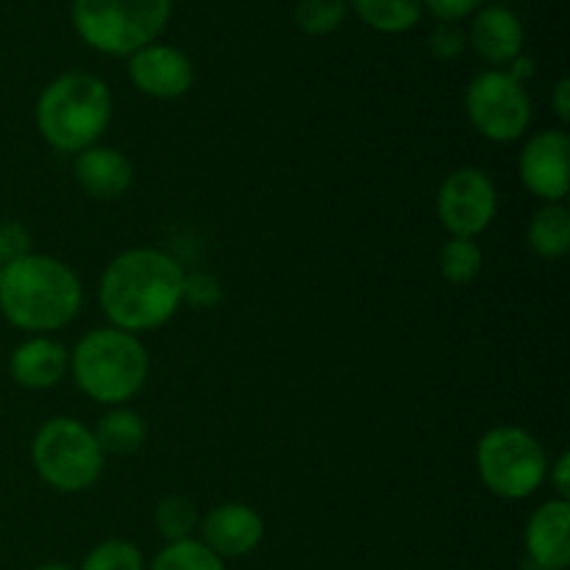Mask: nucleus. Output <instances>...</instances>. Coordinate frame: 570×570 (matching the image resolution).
<instances>
[{
  "mask_svg": "<svg viewBox=\"0 0 570 570\" xmlns=\"http://www.w3.org/2000/svg\"><path fill=\"white\" fill-rule=\"evenodd\" d=\"M184 267L165 250L128 248L106 265L98 298L115 328L154 332L184 304Z\"/></svg>",
  "mask_w": 570,
  "mask_h": 570,
  "instance_id": "f257e3e1",
  "label": "nucleus"
},
{
  "mask_svg": "<svg viewBox=\"0 0 570 570\" xmlns=\"http://www.w3.org/2000/svg\"><path fill=\"white\" fill-rule=\"evenodd\" d=\"M81 278L48 254H26L0 267V312L22 332H56L78 315Z\"/></svg>",
  "mask_w": 570,
  "mask_h": 570,
  "instance_id": "f03ea898",
  "label": "nucleus"
},
{
  "mask_svg": "<svg viewBox=\"0 0 570 570\" xmlns=\"http://www.w3.org/2000/svg\"><path fill=\"white\" fill-rule=\"evenodd\" d=\"M111 92L92 72H65L37 98V128L45 142L61 154H81L98 145L111 122Z\"/></svg>",
  "mask_w": 570,
  "mask_h": 570,
  "instance_id": "7ed1b4c3",
  "label": "nucleus"
},
{
  "mask_svg": "<svg viewBox=\"0 0 570 570\" xmlns=\"http://www.w3.org/2000/svg\"><path fill=\"white\" fill-rule=\"evenodd\" d=\"M148 351L137 334L120 328H92L70 354V371L87 399L122 406L148 382Z\"/></svg>",
  "mask_w": 570,
  "mask_h": 570,
  "instance_id": "20e7f679",
  "label": "nucleus"
},
{
  "mask_svg": "<svg viewBox=\"0 0 570 570\" xmlns=\"http://www.w3.org/2000/svg\"><path fill=\"white\" fill-rule=\"evenodd\" d=\"M173 0H72V28L89 48L131 56L156 42L170 20Z\"/></svg>",
  "mask_w": 570,
  "mask_h": 570,
  "instance_id": "39448f33",
  "label": "nucleus"
},
{
  "mask_svg": "<svg viewBox=\"0 0 570 570\" xmlns=\"http://www.w3.org/2000/svg\"><path fill=\"white\" fill-rule=\"evenodd\" d=\"M31 462L45 484L59 493H81L104 473V451L92 429L76 417H50L31 440Z\"/></svg>",
  "mask_w": 570,
  "mask_h": 570,
  "instance_id": "423d86ee",
  "label": "nucleus"
},
{
  "mask_svg": "<svg viewBox=\"0 0 570 570\" xmlns=\"http://www.w3.org/2000/svg\"><path fill=\"white\" fill-rule=\"evenodd\" d=\"M476 471L499 499H529L549 476V456L534 434L521 426H495L479 440Z\"/></svg>",
  "mask_w": 570,
  "mask_h": 570,
  "instance_id": "0eeeda50",
  "label": "nucleus"
},
{
  "mask_svg": "<svg viewBox=\"0 0 570 570\" xmlns=\"http://www.w3.org/2000/svg\"><path fill=\"white\" fill-rule=\"evenodd\" d=\"M465 109L473 128L490 142H515L532 122V98L507 70L473 76L465 92Z\"/></svg>",
  "mask_w": 570,
  "mask_h": 570,
  "instance_id": "6e6552de",
  "label": "nucleus"
},
{
  "mask_svg": "<svg viewBox=\"0 0 570 570\" xmlns=\"http://www.w3.org/2000/svg\"><path fill=\"white\" fill-rule=\"evenodd\" d=\"M495 212L499 193L493 178L479 167H460L440 184L438 217L451 237L476 239L495 220Z\"/></svg>",
  "mask_w": 570,
  "mask_h": 570,
  "instance_id": "1a4fd4ad",
  "label": "nucleus"
},
{
  "mask_svg": "<svg viewBox=\"0 0 570 570\" xmlns=\"http://www.w3.org/2000/svg\"><path fill=\"white\" fill-rule=\"evenodd\" d=\"M523 187L543 204H562L570 187V137L566 128L532 134L518 156Z\"/></svg>",
  "mask_w": 570,
  "mask_h": 570,
  "instance_id": "9d476101",
  "label": "nucleus"
},
{
  "mask_svg": "<svg viewBox=\"0 0 570 570\" xmlns=\"http://www.w3.org/2000/svg\"><path fill=\"white\" fill-rule=\"evenodd\" d=\"M128 76L142 95L159 100L181 98L195 81V67L184 50L150 42L128 56Z\"/></svg>",
  "mask_w": 570,
  "mask_h": 570,
  "instance_id": "9b49d317",
  "label": "nucleus"
},
{
  "mask_svg": "<svg viewBox=\"0 0 570 570\" xmlns=\"http://www.w3.org/2000/svg\"><path fill=\"white\" fill-rule=\"evenodd\" d=\"M200 543L220 560H237L250 554L265 538V521L248 504H220L206 512L198 523Z\"/></svg>",
  "mask_w": 570,
  "mask_h": 570,
  "instance_id": "f8f14e48",
  "label": "nucleus"
},
{
  "mask_svg": "<svg viewBox=\"0 0 570 570\" xmlns=\"http://www.w3.org/2000/svg\"><path fill=\"white\" fill-rule=\"evenodd\" d=\"M527 554L534 570H568L570 566V501L551 499L529 515Z\"/></svg>",
  "mask_w": 570,
  "mask_h": 570,
  "instance_id": "ddd939ff",
  "label": "nucleus"
},
{
  "mask_svg": "<svg viewBox=\"0 0 570 570\" xmlns=\"http://www.w3.org/2000/svg\"><path fill=\"white\" fill-rule=\"evenodd\" d=\"M523 22L518 20L515 11L504 6H482L473 14L471 31H468V45L479 59L493 65V70H504L507 65L523 53Z\"/></svg>",
  "mask_w": 570,
  "mask_h": 570,
  "instance_id": "4468645a",
  "label": "nucleus"
},
{
  "mask_svg": "<svg viewBox=\"0 0 570 570\" xmlns=\"http://www.w3.org/2000/svg\"><path fill=\"white\" fill-rule=\"evenodd\" d=\"M76 184L95 200H115L128 193L134 181V167L122 150L109 145H92L72 159Z\"/></svg>",
  "mask_w": 570,
  "mask_h": 570,
  "instance_id": "2eb2a0df",
  "label": "nucleus"
},
{
  "mask_svg": "<svg viewBox=\"0 0 570 570\" xmlns=\"http://www.w3.org/2000/svg\"><path fill=\"white\" fill-rule=\"evenodd\" d=\"M70 371V354L50 337H31L11 351L9 373L20 387L48 390Z\"/></svg>",
  "mask_w": 570,
  "mask_h": 570,
  "instance_id": "dca6fc26",
  "label": "nucleus"
},
{
  "mask_svg": "<svg viewBox=\"0 0 570 570\" xmlns=\"http://www.w3.org/2000/svg\"><path fill=\"white\" fill-rule=\"evenodd\" d=\"M95 440H98L100 451L104 454L115 456H128L134 451H139V445L145 443V421L128 406H115L111 412H106L98 421V426L92 429Z\"/></svg>",
  "mask_w": 570,
  "mask_h": 570,
  "instance_id": "f3484780",
  "label": "nucleus"
},
{
  "mask_svg": "<svg viewBox=\"0 0 570 570\" xmlns=\"http://www.w3.org/2000/svg\"><path fill=\"white\" fill-rule=\"evenodd\" d=\"M529 245L543 259H562L570 250V212L562 204L540 206L529 223Z\"/></svg>",
  "mask_w": 570,
  "mask_h": 570,
  "instance_id": "a211bd4d",
  "label": "nucleus"
},
{
  "mask_svg": "<svg viewBox=\"0 0 570 570\" xmlns=\"http://www.w3.org/2000/svg\"><path fill=\"white\" fill-rule=\"evenodd\" d=\"M348 6L379 33H404L423 17L421 0H348Z\"/></svg>",
  "mask_w": 570,
  "mask_h": 570,
  "instance_id": "6ab92c4d",
  "label": "nucleus"
},
{
  "mask_svg": "<svg viewBox=\"0 0 570 570\" xmlns=\"http://www.w3.org/2000/svg\"><path fill=\"white\" fill-rule=\"evenodd\" d=\"M482 248L476 239L465 237H451L449 243L440 248V273L449 284L465 287L473 278L482 273Z\"/></svg>",
  "mask_w": 570,
  "mask_h": 570,
  "instance_id": "aec40b11",
  "label": "nucleus"
},
{
  "mask_svg": "<svg viewBox=\"0 0 570 570\" xmlns=\"http://www.w3.org/2000/svg\"><path fill=\"white\" fill-rule=\"evenodd\" d=\"M154 521H156V529H159V534L167 540V543H178V540L193 538L200 518H198V507L193 504V499L173 493V495H165V499L156 504Z\"/></svg>",
  "mask_w": 570,
  "mask_h": 570,
  "instance_id": "412c9836",
  "label": "nucleus"
},
{
  "mask_svg": "<svg viewBox=\"0 0 570 570\" xmlns=\"http://www.w3.org/2000/svg\"><path fill=\"white\" fill-rule=\"evenodd\" d=\"M150 570H226V562L206 549L200 540H178L167 543L150 562Z\"/></svg>",
  "mask_w": 570,
  "mask_h": 570,
  "instance_id": "4be33fe9",
  "label": "nucleus"
},
{
  "mask_svg": "<svg viewBox=\"0 0 570 570\" xmlns=\"http://www.w3.org/2000/svg\"><path fill=\"white\" fill-rule=\"evenodd\" d=\"M348 14V0H298L295 26L309 37H326L337 31Z\"/></svg>",
  "mask_w": 570,
  "mask_h": 570,
  "instance_id": "5701e85b",
  "label": "nucleus"
},
{
  "mask_svg": "<svg viewBox=\"0 0 570 570\" xmlns=\"http://www.w3.org/2000/svg\"><path fill=\"white\" fill-rule=\"evenodd\" d=\"M81 570H145L142 551L128 540H104L81 562Z\"/></svg>",
  "mask_w": 570,
  "mask_h": 570,
  "instance_id": "b1692460",
  "label": "nucleus"
},
{
  "mask_svg": "<svg viewBox=\"0 0 570 570\" xmlns=\"http://www.w3.org/2000/svg\"><path fill=\"white\" fill-rule=\"evenodd\" d=\"M468 48V37L454 26V22H440L429 37V50L434 59L440 61H454Z\"/></svg>",
  "mask_w": 570,
  "mask_h": 570,
  "instance_id": "393cba45",
  "label": "nucleus"
},
{
  "mask_svg": "<svg viewBox=\"0 0 570 570\" xmlns=\"http://www.w3.org/2000/svg\"><path fill=\"white\" fill-rule=\"evenodd\" d=\"M220 298V284L212 276H206V273H193V276L184 278V301H187L189 306H195V309H209V306H215Z\"/></svg>",
  "mask_w": 570,
  "mask_h": 570,
  "instance_id": "a878e982",
  "label": "nucleus"
},
{
  "mask_svg": "<svg viewBox=\"0 0 570 570\" xmlns=\"http://www.w3.org/2000/svg\"><path fill=\"white\" fill-rule=\"evenodd\" d=\"M429 14L438 17L440 22H460L473 17L482 9L484 0H421Z\"/></svg>",
  "mask_w": 570,
  "mask_h": 570,
  "instance_id": "bb28decb",
  "label": "nucleus"
},
{
  "mask_svg": "<svg viewBox=\"0 0 570 570\" xmlns=\"http://www.w3.org/2000/svg\"><path fill=\"white\" fill-rule=\"evenodd\" d=\"M546 479L554 484L557 499L570 501V454H568V451H562V454L557 456L554 462H551L549 476H546Z\"/></svg>",
  "mask_w": 570,
  "mask_h": 570,
  "instance_id": "cd10ccee",
  "label": "nucleus"
},
{
  "mask_svg": "<svg viewBox=\"0 0 570 570\" xmlns=\"http://www.w3.org/2000/svg\"><path fill=\"white\" fill-rule=\"evenodd\" d=\"M551 106H554L557 117H560L562 122L570 120V81L568 78H560L554 87V95H551Z\"/></svg>",
  "mask_w": 570,
  "mask_h": 570,
  "instance_id": "c85d7f7f",
  "label": "nucleus"
},
{
  "mask_svg": "<svg viewBox=\"0 0 570 570\" xmlns=\"http://www.w3.org/2000/svg\"><path fill=\"white\" fill-rule=\"evenodd\" d=\"M33 570H76V568H70L67 562H45V566H37Z\"/></svg>",
  "mask_w": 570,
  "mask_h": 570,
  "instance_id": "c756f323",
  "label": "nucleus"
},
{
  "mask_svg": "<svg viewBox=\"0 0 570 570\" xmlns=\"http://www.w3.org/2000/svg\"><path fill=\"white\" fill-rule=\"evenodd\" d=\"M6 265V254H3V239H0V267Z\"/></svg>",
  "mask_w": 570,
  "mask_h": 570,
  "instance_id": "7c9ffc66",
  "label": "nucleus"
}]
</instances>
